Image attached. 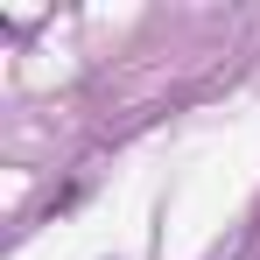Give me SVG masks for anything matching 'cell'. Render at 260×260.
<instances>
[]
</instances>
